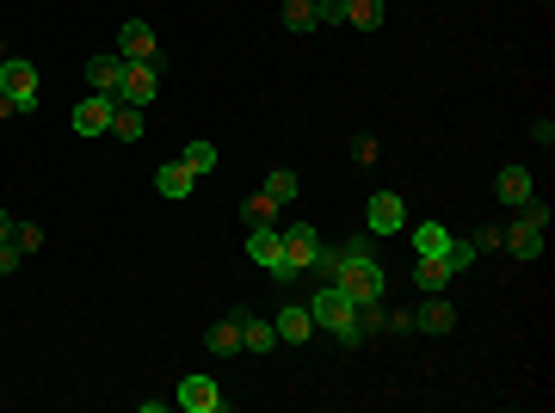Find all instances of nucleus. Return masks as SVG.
I'll use <instances>...</instances> for the list:
<instances>
[{"mask_svg":"<svg viewBox=\"0 0 555 413\" xmlns=\"http://www.w3.org/2000/svg\"><path fill=\"white\" fill-rule=\"evenodd\" d=\"M377 235H358V241H346V253H340V272H333L327 284H340L346 296H352V309H364V303H383L389 296V272H383V259H377V247H370Z\"/></svg>","mask_w":555,"mask_h":413,"instance_id":"nucleus-1","label":"nucleus"},{"mask_svg":"<svg viewBox=\"0 0 555 413\" xmlns=\"http://www.w3.org/2000/svg\"><path fill=\"white\" fill-rule=\"evenodd\" d=\"M309 321H315V327H327L340 346H364V333H358V309H352V296H346L340 284H321V290L309 296Z\"/></svg>","mask_w":555,"mask_h":413,"instance_id":"nucleus-2","label":"nucleus"},{"mask_svg":"<svg viewBox=\"0 0 555 413\" xmlns=\"http://www.w3.org/2000/svg\"><path fill=\"white\" fill-rule=\"evenodd\" d=\"M284 235V259H278V284H290L296 272H309L315 266V253H321V235H315V222H290V229H278Z\"/></svg>","mask_w":555,"mask_h":413,"instance_id":"nucleus-3","label":"nucleus"},{"mask_svg":"<svg viewBox=\"0 0 555 413\" xmlns=\"http://www.w3.org/2000/svg\"><path fill=\"white\" fill-rule=\"evenodd\" d=\"M0 93H7L19 111H31L37 105V68L25 56H7V62H0Z\"/></svg>","mask_w":555,"mask_h":413,"instance_id":"nucleus-4","label":"nucleus"},{"mask_svg":"<svg viewBox=\"0 0 555 413\" xmlns=\"http://www.w3.org/2000/svg\"><path fill=\"white\" fill-rule=\"evenodd\" d=\"M111 118H118V99H111V93H93V99H81V105H74V130H81V136H111Z\"/></svg>","mask_w":555,"mask_h":413,"instance_id":"nucleus-5","label":"nucleus"},{"mask_svg":"<svg viewBox=\"0 0 555 413\" xmlns=\"http://www.w3.org/2000/svg\"><path fill=\"white\" fill-rule=\"evenodd\" d=\"M118 56H124V62H155V56H161L155 25H148V19H124V25H118Z\"/></svg>","mask_w":555,"mask_h":413,"instance_id":"nucleus-6","label":"nucleus"},{"mask_svg":"<svg viewBox=\"0 0 555 413\" xmlns=\"http://www.w3.org/2000/svg\"><path fill=\"white\" fill-rule=\"evenodd\" d=\"M173 407H179V413H216V407H222V389H216V377H179V389H173Z\"/></svg>","mask_w":555,"mask_h":413,"instance_id":"nucleus-7","label":"nucleus"},{"mask_svg":"<svg viewBox=\"0 0 555 413\" xmlns=\"http://www.w3.org/2000/svg\"><path fill=\"white\" fill-rule=\"evenodd\" d=\"M364 229L370 235H401L407 229V204L395 192H377V198H370V210H364Z\"/></svg>","mask_w":555,"mask_h":413,"instance_id":"nucleus-8","label":"nucleus"},{"mask_svg":"<svg viewBox=\"0 0 555 413\" xmlns=\"http://www.w3.org/2000/svg\"><path fill=\"white\" fill-rule=\"evenodd\" d=\"M155 93H161V74H155V62H130V68H124V87H118V99L148 111V99H155Z\"/></svg>","mask_w":555,"mask_h":413,"instance_id":"nucleus-9","label":"nucleus"},{"mask_svg":"<svg viewBox=\"0 0 555 413\" xmlns=\"http://www.w3.org/2000/svg\"><path fill=\"white\" fill-rule=\"evenodd\" d=\"M247 259L259 272H278V259H284V235L272 229V222H259V229H247Z\"/></svg>","mask_w":555,"mask_h":413,"instance_id":"nucleus-10","label":"nucleus"},{"mask_svg":"<svg viewBox=\"0 0 555 413\" xmlns=\"http://www.w3.org/2000/svg\"><path fill=\"white\" fill-rule=\"evenodd\" d=\"M500 247H506L512 259H537V253H543V229H537V222H525V216H518L512 229H500Z\"/></svg>","mask_w":555,"mask_h":413,"instance_id":"nucleus-11","label":"nucleus"},{"mask_svg":"<svg viewBox=\"0 0 555 413\" xmlns=\"http://www.w3.org/2000/svg\"><path fill=\"white\" fill-rule=\"evenodd\" d=\"M124 68H130V62H124L118 50H111V56H93V62H87V81H93V93H111V99H118V87H124Z\"/></svg>","mask_w":555,"mask_h":413,"instance_id":"nucleus-12","label":"nucleus"},{"mask_svg":"<svg viewBox=\"0 0 555 413\" xmlns=\"http://www.w3.org/2000/svg\"><path fill=\"white\" fill-rule=\"evenodd\" d=\"M272 327H278V346H303L309 333H315L309 303H303V309H296V303H290V309H278V315H272Z\"/></svg>","mask_w":555,"mask_h":413,"instance_id":"nucleus-13","label":"nucleus"},{"mask_svg":"<svg viewBox=\"0 0 555 413\" xmlns=\"http://www.w3.org/2000/svg\"><path fill=\"white\" fill-rule=\"evenodd\" d=\"M414 327H420V333H451V327H457V309L444 303V290H438V296H426V303L414 309Z\"/></svg>","mask_w":555,"mask_h":413,"instance_id":"nucleus-14","label":"nucleus"},{"mask_svg":"<svg viewBox=\"0 0 555 413\" xmlns=\"http://www.w3.org/2000/svg\"><path fill=\"white\" fill-rule=\"evenodd\" d=\"M192 185H198V173L185 167V161H167V167H155V192H161V198H192Z\"/></svg>","mask_w":555,"mask_h":413,"instance_id":"nucleus-15","label":"nucleus"},{"mask_svg":"<svg viewBox=\"0 0 555 413\" xmlns=\"http://www.w3.org/2000/svg\"><path fill=\"white\" fill-rule=\"evenodd\" d=\"M414 259H444V247H451V235H444V222H414Z\"/></svg>","mask_w":555,"mask_h":413,"instance_id":"nucleus-16","label":"nucleus"},{"mask_svg":"<svg viewBox=\"0 0 555 413\" xmlns=\"http://www.w3.org/2000/svg\"><path fill=\"white\" fill-rule=\"evenodd\" d=\"M494 192H500V204H512V210H518V204H525V198L537 192V185H531V173H525V167H500Z\"/></svg>","mask_w":555,"mask_h":413,"instance_id":"nucleus-17","label":"nucleus"},{"mask_svg":"<svg viewBox=\"0 0 555 413\" xmlns=\"http://www.w3.org/2000/svg\"><path fill=\"white\" fill-rule=\"evenodd\" d=\"M204 346H210L216 358H235V352H241V315H222V321L204 333Z\"/></svg>","mask_w":555,"mask_h":413,"instance_id":"nucleus-18","label":"nucleus"},{"mask_svg":"<svg viewBox=\"0 0 555 413\" xmlns=\"http://www.w3.org/2000/svg\"><path fill=\"white\" fill-rule=\"evenodd\" d=\"M451 278H457V272L444 266V259H414V290H420V296H438Z\"/></svg>","mask_w":555,"mask_h":413,"instance_id":"nucleus-19","label":"nucleus"},{"mask_svg":"<svg viewBox=\"0 0 555 413\" xmlns=\"http://www.w3.org/2000/svg\"><path fill=\"white\" fill-rule=\"evenodd\" d=\"M272 346H278V327L259 315H241V352H272Z\"/></svg>","mask_w":555,"mask_h":413,"instance_id":"nucleus-20","label":"nucleus"},{"mask_svg":"<svg viewBox=\"0 0 555 413\" xmlns=\"http://www.w3.org/2000/svg\"><path fill=\"white\" fill-rule=\"evenodd\" d=\"M111 136H118V142H142V105H124V99H118V118H111Z\"/></svg>","mask_w":555,"mask_h":413,"instance_id":"nucleus-21","label":"nucleus"},{"mask_svg":"<svg viewBox=\"0 0 555 413\" xmlns=\"http://www.w3.org/2000/svg\"><path fill=\"white\" fill-rule=\"evenodd\" d=\"M346 25L377 31V25H383V0H346Z\"/></svg>","mask_w":555,"mask_h":413,"instance_id":"nucleus-22","label":"nucleus"},{"mask_svg":"<svg viewBox=\"0 0 555 413\" xmlns=\"http://www.w3.org/2000/svg\"><path fill=\"white\" fill-rule=\"evenodd\" d=\"M179 161L204 179V173H216V161H222V155H216V142H185V155H179Z\"/></svg>","mask_w":555,"mask_h":413,"instance_id":"nucleus-23","label":"nucleus"},{"mask_svg":"<svg viewBox=\"0 0 555 413\" xmlns=\"http://www.w3.org/2000/svg\"><path fill=\"white\" fill-rule=\"evenodd\" d=\"M278 210H284L278 198H266V192H259V198H247V204H241V222H247V229H259V222H272Z\"/></svg>","mask_w":555,"mask_h":413,"instance_id":"nucleus-24","label":"nucleus"},{"mask_svg":"<svg viewBox=\"0 0 555 413\" xmlns=\"http://www.w3.org/2000/svg\"><path fill=\"white\" fill-rule=\"evenodd\" d=\"M266 198H278V204L296 198V173H290V167H272V173H266Z\"/></svg>","mask_w":555,"mask_h":413,"instance_id":"nucleus-25","label":"nucleus"},{"mask_svg":"<svg viewBox=\"0 0 555 413\" xmlns=\"http://www.w3.org/2000/svg\"><path fill=\"white\" fill-rule=\"evenodd\" d=\"M284 25L290 31H315V0H284Z\"/></svg>","mask_w":555,"mask_h":413,"instance_id":"nucleus-26","label":"nucleus"},{"mask_svg":"<svg viewBox=\"0 0 555 413\" xmlns=\"http://www.w3.org/2000/svg\"><path fill=\"white\" fill-rule=\"evenodd\" d=\"M444 266H451V272H469V266H475V241H451V247H444Z\"/></svg>","mask_w":555,"mask_h":413,"instance_id":"nucleus-27","label":"nucleus"},{"mask_svg":"<svg viewBox=\"0 0 555 413\" xmlns=\"http://www.w3.org/2000/svg\"><path fill=\"white\" fill-rule=\"evenodd\" d=\"M13 247L19 253H37V247H44V229H37V222H13Z\"/></svg>","mask_w":555,"mask_h":413,"instance_id":"nucleus-28","label":"nucleus"},{"mask_svg":"<svg viewBox=\"0 0 555 413\" xmlns=\"http://www.w3.org/2000/svg\"><path fill=\"white\" fill-rule=\"evenodd\" d=\"M315 25H346V0H315Z\"/></svg>","mask_w":555,"mask_h":413,"instance_id":"nucleus-29","label":"nucleus"},{"mask_svg":"<svg viewBox=\"0 0 555 413\" xmlns=\"http://www.w3.org/2000/svg\"><path fill=\"white\" fill-rule=\"evenodd\" d=\"M19 259H25V253H19L13 241H0V278H13V272H19Z\"/></svg>","mask_w":555,"mask_h":413,"instance_id":"nucleus-30","label":"nucleus"},{"mask_svg":"<svg viewBox=\"0 0 555 413\" xmlns=\"http://www.w3.org/2000/svg\"><path fill=\"white\" fill-rule=\"evenodd\" d=\"M377 155H383V148L370 142V136H358V142H352V161H358V167H370V161H377Z\"/></svg>","mask_w":555,"mask_h":413,"instance_id":"nucleus-31","label":"nucleus"},{"mask_svg":"<svg viewBox=\"0 0 555 413\" xmlns=\"http://www.w3.org/2000/svg\"><path fill=\"white\" fill-rule=\"evenodd\" d=\"M0 241H13V216L7 210H0Z\"/></svg>","mask_w":555,"mask_h":413,"instance_id":"nucleus-32","label":"nucleus"},{"mask_svg":"<svg viewBox=\"0 0 555 413\" xmlns=\"http://www.w3.org/2000/svg\"><path fill=\"white\" fill-rule=\"evenodd\" d=\"M13 111H19V105H13V99H7V93H0V118H13Z\"/></svg>","mask_w":555,"mask_h":413,"instance_id":"nucleus-33","label":"nucleus"},{"mask_svg":"<svg viewBox=\"0 0 555 413\" xmlns=\"http://www.w3.org/2000/svg\"><path fill=\"white\" fill-rule=\"evenodd\" d=\"M0 62H7V50H0Z\"/></svg>","mask_w":555,"mask_h":413,"instance_id":"nucleus-34","label":"nucleus"}]
</instances>
